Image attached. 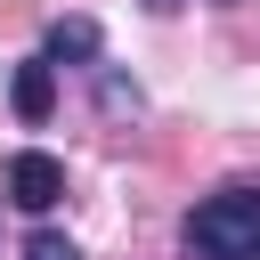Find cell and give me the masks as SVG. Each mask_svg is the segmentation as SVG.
<instances>
[{"label": "cell", "mask_w": 260, "mask_h": 260, "mask_svg": "<svg viewBox=\"0 0 260 260\" xmlns=\"http://www.w3.org/2000/svg\"><path fill=\"white\" fill-rule=\"evenodd\" d=\"M187 260H260V187H219L187 211Z\"/></svg>", "instance_id": "6da1fadb"}, {"label": "cell", "mask_w": 260, "mask_h": 260, "mask_svg": "<svg viewBox=\"0 0 260 260\" xmlns=\"http://www.w3.org/2000/svg\"><path fill=\"white\" fill-rule=\"evenodd\" d=\"M0 187H8V203H16V211H32V219H41V211L65 195V162H57V154H41V146H24V154H8Z\"/></svg>", "instance_id": "7a4b0ae2"}, {"label": "cell", "mask_w": 260, "mask_h": 260, "mask_svg": "<svg viewBox=\"0 0 260 260\" xmlns=\"http://www.w3.org/2000/svg\"><path fill=\"white\" fill-rule=\"evenodd\" d=\"M41 57H49V65H106V32H98L89 16H57L49 41H41Z\"/></svg>", "instance_id": "3957f363"}, {"label": "cell", "mask_w": 260, "mask_h": 260, "mask_svg": "<svg viewBox=\"0 0 260 260\" xmlns=\"http://www.w3.org/2000/svg\"><path fill=\"white\" fill-rule=\"evenodd\" d=\"M8 98H16V114H24V122H49V106H57V65H49V57L16 65V89H8Z\"/></svg>", "instance_id": "277c9868"}, {"label": "cell", "mask_w": 260, "mask_h": 260, "mask_svg": "<svg viewBox=\"0 0 260 260\" xmlns=\"http://www.w3.org/2000/svg\"><path fill=\"white\" fill-rule=\"evenodd\" d=\"M24 260H81V252H73L57 228H41V236H24Z\"/></svg>", "instance_id": "5b68a950"}, {"label": "cell", "mask_w": 260, "mask_h": 260, "mask_svg": "<svg viewBox=\"0 0 260 260\" xmlns=\"http://www.w3.org/2000/svg\"><path fill=\"white\" fill-rule=\"evenodd\" d=\"M146 8H154V16H171V8H179V0H146Z\"/></svg>", "instance_id": "8992f818"}]
</instances>
